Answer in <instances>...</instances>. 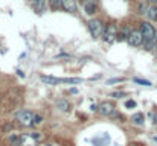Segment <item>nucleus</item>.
<instances>
[{"mask_svg": "<svg viewBox=\"0 0 157 146\" xmlns=\"http://www.w3.org/2000/svg\"><path fill=\"white\" fill-rule=\"evenodd\" d=\"M34 113L32 111H29V110H21V111H18L17 114H15V117H17V120L21 123V125H25V126H29V125H32L34 123Z\"/></svg>", "mask_w": 157, "mask_h": 146, "instance_id": "f257e3e1", "label": "nucleus"}, {"mask_svg": "<svg viewBox=\"0 0 157 146\" xmlns=\"http://www.w3.org/2000/svg\"><path fill=\"white\" fill-rule=\"evenodd\" d=\"M140 32H142V35H144V40L148 41V46H150V44L154 41V38H156V31H154L153 24H150V23H142Z\"/></svg>", "mask_w": 157, "mask_h": 146, "instance_id": "f03ea898", "label": "nucleus"}, {"mask_svg": "<svg viewBox=\"0 0 157 146\" xmlns=\"http://www.w3.org/2000/svg\"><path fill=\"white\" fill-rule=\"evenodd\" d=\"M89 29H90L93 38H101V37H104V32H105L104 26H102V23H101L99 20H90V21H89Z\"/></svg>", "mask_w": 157, "mask_h": 146, "instance_id": "7ed1b4c3", "label": "nucleus"}, {"mask_svg": "<svg viewBox=\"0 0 157 146\" xmlns=\"http://www.w3.org/2000/svg\"><path fill=\"white\" fill-rule=\"evenodd\" d=\"M128 43L131 44V46H140L142 43H144V35H142V32L140 31H133V32H130V35H128Z\"/></svg>", "mask_w": 157, "mask_h": 146, "instance_id": "20e7f679", "label": "nucleus"}, {"mask_svg": "<svg viewBox=\"0 0 157 146\" xmlns=\"http://www.w3.org/2000/svg\"><path fill=\"white\" fill-rule=\"evenodd\" d=\"M98 113H101L102 116H110L113 111H114V105L111 103V102H102L99 107H98V110H96Z\"/></svg>", "mask_w": 157, "mask_h": 146, "instance_id": "39448f33", "label": "nucleus"}, {"mask_svg": "<svg viewBox=\"0 0 157 146\" xmlns=\"http://www.w3.org/2000/svg\"><path fill=\"white\" fill-rule=\"evenodd\" d=\"M114 38H116V28L113 24H108L104 32V40L107 43H113Z\"/></svg>", "mask_w": 157, "mask_h": 146, "instance_id": "423d86ee", "label": "nucleus"}, {"mask_svg": "<svg viewBox=\"0 0 157 146\" xmlns=\"http://www.w3.org/2000/svg\"><path fill=\"white\" fill-rule=\"evenodd\" d=\"M61 5L67 12H76V9H78L76 0H61Z\"/></svg>", "mask_w": 157, "mask_h": 146, "instance_id": "0eeeda50", "label": "nucleus"}, {"mask_svg": "<svg viewBox=\"0 0 157 146\" xmlns=\"http://www.w3.org/2000/svg\"><path fill=\"white\" fill-rule=\"evenodd\" d=\"M145 15L150 18V20H157V6L154 5H150L145 11Z\"/></svg>", "mask_w": 157, "mask_h": 146, "instance_id": "6e6552de", "label": "nucleus"}, {"mask_svg": "<svg viewBox=\"0 0 157 146\" xmlns=\"http://www.w3.org/2000/svg\"><path fill=\"white\" fill-rule=\"evenodd\" d=\"M31 3H32V6H34V9H35L37 12H43V11H44L46 0H31Z\"/></svg>", "mask_w": 157, "mask_h": 146, "instance_id": "1a4fd4ad", "label": "nucleus"}, {"mask_svg": "<svg viewBox=\"0 0 157 146\" xmlns=\"http://www.w3.org/2000/svg\"><path fill=\"white\" fill-rule=\"evenodd\" d=\"M40 79L43 81V82H46V84H51V85H55V84H59V82H63V79H59V78H53V76H40Z\"/></svg>", "mask_w": 157, "mask_h": 146, "instance_id": "9d476101", "label": "nucleus"}, {"mask_svg": "<svg viewBox=\"0 0 157 146\" xmlns=\"http://www.w3.org/2000/svg\"><path fill=\"white\" fill-rule=\"evenodd\" d=\"M56 107H58L59 111H64V113H67V111L70 110V103H69L66 99H59V100L56 102Z\"/></svg>", "mask_w": 157, "mask_h": 146, "instance_id": "9b49d317", "label": "nucleus"}, {"mask_svg": "<svg viewBox=\"0 0 157 146\" xmlns=\"http://www.w3.org/2000/svg\"><path fill=\"white\" fill-rule=\"evenodd\" d=\"M131 120H133V123L142 126V125H144V114H142V113H137V114H134V116L131 117Z\"/></svg>", "mask_w": 157, "mask_h": 146, "instance_id": "f8f14e48", "label": "nucleus"}, {"mask_svg": "<svg viewBox=\"0 0 157 146\" xmlns=\"http://www.w3.org/2000/svg\"><path fill=\"white\" fill-rule=\"evenodd\" d=\"M82 79H79V78H64L63 79V82H66V84H79Z\"/></svg>", "mask_w": 157, "mask_h": 146, "instance_id": "ddd939ff", "label": "nucleus"}, {"mask_svg": "<svg viewBox=\"0 0 157 146\" xmlns=\"http://www.w3.org/2000/svg\"><path fill=\"white\" fill-rule=\"evenodd\" d=\"M86 11H87V14H95V11H96V6H95L92 2H89V3L86 5Z\"/></svg>", "mask_w": 157, "mask_h": 146, "instance_id": "4468645a", "label": "nucleus"}, {"mask_svg": "<svg viewBox=\"0 0 157 146\" xmlns=\"http://www.w3.org/2000/svg\"><path fill=\"white\" fill-rule=\"evenodd\" d=\"M49 3H51V6H52L53 9H58L59 6H63L61 5V0H49Z\"/></svg>", "mask_w": 157, "mask_h": 146, "instance_id": "2eb2a0df", "label": "nucleus"}, {"mask_svg": "<svg viewBox=\"0 0 157 146\" xmlns=\"http://www.w3.org/2000/svg\"><path fill=\"white\" fill-rule=\"evenodd\" d=\"M134 82H137V84H140V85H147V87L151 85V82H148V81H145V79H139V78H134Z\"/></svg>", "mask_w": 157, "mask_h": 146, "instance_id": "dca6fc26", "label": "nucleus"}, {"mask_svg": "<svg viewBox=\"0 0 157 146\" xmlns=\"http://www.w3.org/2000/svg\"><path fill=\"white\" fill-rule=\"evenodd\" d=\"M43 122V117L41 116H34V125H40Z\"/></svg>", "mask_w": 157, "mask_h": 146, "instance_id": "f3484780", "label": "nucleus"}, {"mask_svg": "<svg viewBox=\"0 0 157 146\" xmlns=\"http://www.w3.org/2000/svg\"><path fill=\"white\" fill-rule=\"evenodd\" d=\"M121 81H122L121 78H114V79H108L107 84H116V82H121Z\"/></svg>", "mask_w": 157, "mask_h": 146, "instance_id": "a211bd4d", "label": "nucleus"}, {"mask_svg": "<svg viewBox=\"0 0 157 146\" xmlns=\"http://www.w3.org/2000/svg\"><path fill=\"white\" fill-rule=\"evenodd\" d=\"M125 105H127L128 108H134V107H136V102H134V100H128Z\"/></svg>", "mask_w": 157, "mask_h": 146, "instance_id": "6ab92c4d", "label": "nucleus"}, {"mask_svg": "<svg viewBox=\"0 0 157 146\" xmlns=\"http://www.w3.org/2000/svg\"><path fill=\"white\" fill-rule=\"evenodd\" d=\"M32 136V139L35 140V142H38V140H41V136L40 134H37V133H34V134H31Z\"/></svg>", "mask_w": 157, "mask_h": 146, "instance_id": "aec40b11", "label": "nucleus"}, {"mask_svg": "<svg viewBox=\"0 0 157 146\" xmlns=\"http://www.w3.org/2000/svg\"><path fill=\"white\" fill-rule=\"evenodd\" d=\"M111 96H116V97H125L124 93H114V95H111Z\"/></svg>", "mask_w": 157, "mask_h": 146, "instance_id": "412c9836", "label": "nucleus"}, {"mask_svg": "<svg viewBox=\"0 0 157 146\" xmlns=\"http://www.w3.org/2000/svg\"><path fill=\"white\" fill-rule=\"evenodd\" d=\"M150 46H156V47H157V37H156V38H154V41H153V43H151ZM150 46H148V47H150Z\"/></svg>", "mask_w": 157, "mask_h": 146, "instance_id": "4be33fe9", "label": "nucleus"}, {"mask_svg": "<svg viewBox=\"0 0 157 146\" xmlns=\"http://www.w3.org/2000/svg\"><path fill=\"white\" fill-rule=\"evenodd\" d=\"M154 125H156V126H157V114H156V116H154Z\"/></svg>", "mask_w": 157, "mask_h": 146, "instance_id": "5701e85b", "label": "nucleus"}, {"mask_svg": "<svg viewBox=\"0 0 157 146\" xmlns=\"http://www.w3.org/2000/svg\"><path fill=\"white\" fill-rule=\"evenodd\" d=\"M150 2H151V3H157V0H150Z\"/></svg>", "mask_w": 157, "mask_h": 146, "instance_id": "b1692460", "label": "nucleus"}]
</instances>
